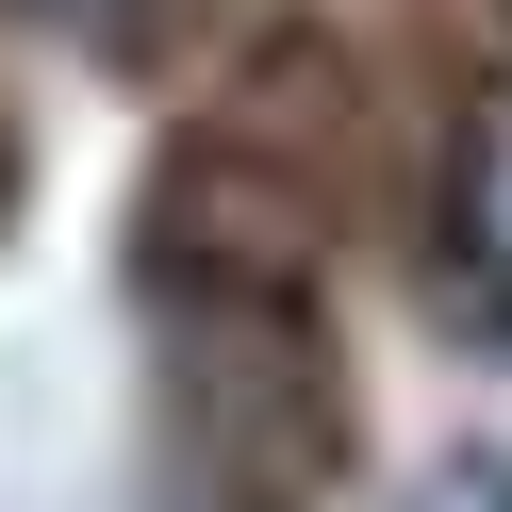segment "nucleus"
<instances>
[{"instance_id": "nucleus-1", "label": "nucleus", "mask_w": 512, "mask_h": 512, "mask_svg": "<svg viewBox=\"0 0 512 512\" xmlns=\"http://www.w3.org/2000/svg\"><path fill=\"white\" fill-rule=\"evenodd\" d=\"M463 248H479V265H512V116L479 133V182H463Z\"/></svg>"}, {"instance_id": "nucleus-2", "label": "nucleus", "mask_w": 512, "mask_h": 512, "mask_svg": "<svg viewBox=\"0 0 512 512\" xmlns=\"http://www.w3.org/2000/svg\"><path fill=\"white\" fill-rule=\"evenodd\" d=\"M446 512H512V463H479V479H463V496H446Z\"/></svg>"}]
</instances>
